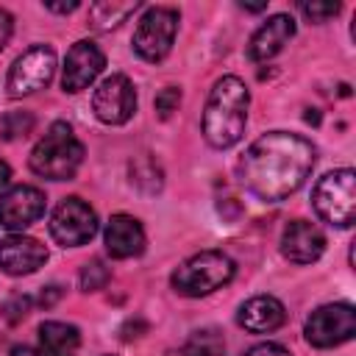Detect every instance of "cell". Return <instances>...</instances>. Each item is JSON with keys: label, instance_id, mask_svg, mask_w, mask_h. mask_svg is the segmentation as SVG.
<instances>
[{"label": "cell", "instance_id": "obj_13", "mask_svg": "<svg viewBox=\"0 0 356 356\" xmlns=\"http://www.w3.org/2000/svg\"><path fill=\"white\" fill-rule=\"evenodd\" d=\"M47 261V248L22 234H11L0 242V270L8 275H31Z\"/></svg>", "mask_w": 356, "mask_h": 356}, {"label": "cell", "instance_id": "obj_28", "mask_svg": "<svg viewBox=\"0 0 356 356\" xmlns=\"http://www.w3.org/2000/svg\"><path fill=\"white\" fill-rule=\"evenodd\" d=\"M58 298H61V286H56V284H53V286H44V289L39 292L36 303H39V306H44V309H50V306H53Z\"/></svg>", "mask_w": 356, "mask_h": 356}, {"label": "cell", "instance_id": "obj_32", "mask_svg": "<svg viewBox=\"0 0 356 356\" xmlns=\"http://www.w3.org/2000/svg\"><path fill=\"white\" fill-rule=\"evenodd\" d=\"M245 11H264L267 8V3H239Z\"/></svg>", "mask_w": 356, "mask_h": 356}, {"label": "cell", "instance_id": "obj_23", "mask_svg": "<svg viewBox=\"0 0 356 356\" xmlns=\"http://www.w3.org/2000/svg\"><path fill=\"white\" fill-rule=\"evenodd\" d=\"M298 8L312 22H325L328 17H337L339 14V3H300Z\"/></svg>", "mask_w": 356, "mask_h": 356}, {"label": "cell", "instance_id": "obj_9", "mask_svg": "<svg viewBox=\"0 0 356 356\" xmlns=\"http://www.w3.org/2000/svg\"><path fill=\"white\" fill-rule=\"evenodd\" d=\"M306 342L314 348H337L356 334V312L350 303H325L314 309L303 325Z\"/></svg>", "mask_w": 356, "mask_h": 356}, {"label": "cell", "instance_id": "obj_6", "mask_svg": "<svg viewBox=\"0 0 356 356\" xmlns=\"http://www.w3.org/2000/svg\"><path fill=\"white\" fill-rule=\"evenodd\" d=\"M178 33V11L170 6H153L142 14L134 31V50L145 61H161L175 42Z\"/></svg>", "mask_w": 356, "mask_h": 356}, {"label": "cell", "instance_id": "obj_27", "mask_svg": "<svg viewBox=\"0 0 356 356\" xmlns=\"http://www.w3.org/2000/svg\"><path fill=\"white\" fill-rule=\"evenodd\" d=\"M11 33H14V17L6 8H0V50L8 44Z\"/></svg>", "mask_w": 356, "mask_h": 356}, {"label": "cell", "instance_id": "obj_5", "mask_svg": "<svg viewBox=\"0 0 356 356\" xmlns=\"http://www.w3.org/2000/svg\"><path fill=\"white\" fill-rule=\"evenodd\" d=\"M312 206L325 222L350 228L356 220V172L345 167L323 175L312 192Z\"/></svg>", "mask_w": 356, "mask_h": 356}, {"label": "cell", "instance_id": "obj_29", "mask_svg": "<svg viewBox=\"0 0 356 356\" xmlns=\"http://www.w3.org/2000/svg\"><path fill=\"white\" fill-rule=\"evenodd\" d=\"M81 3L78 0H70V3H44V8L47 11H56V14H70V11H75Z\"/></svg>", "mask_w": 356, "mask_h": 356}, {"label": "cell", "instance_id": "obj_12", "mask_svg": "<svg viewBox=\"0 0 356 356\" xmlns=\"http://www.w3.org/2000/svg\"><path fill=\"white\" fill-rule=\"evenodd\" d=\"M44 214V192L36 186H11L0 195V225L8 231L28 228Z\"/></svg>", "mask_w": 356, "mask_h": 356}, {"label": "cell", "instance_id": "obj_18", "mask_svg": "<svg viewBox=\"0 0 356 356\" xmlns=\"http://www.w3.org/2000/svg\"><path fill=\"white\" fill-rule=\"evenodd\" d=\"M39 345L47 356H75L81 345V334L70 323L47 320L39 325Z\"/></svg>", "mask_w": 356, "mask_h": 356}, {"label": "cell", "instance_id": "obj_20", "mask_svg": "<svg viewBox=\"0 0 356 356\" xmlns=\"http://www.w3.org/2000/svg\"><path fill=\"white\" fill-rule=\"evenodd\" d=\"M225 339L217 328H197L184 342V356H222Z\"/></svg>", "mask_w": 356, "mask_h": 356}, {"label": "cell", "instance_id": "obj_11", "mask_svg": "<svg viewBox=\"0 0 356 356\" xmlns=\"http://www.w3.org/2000/svg\"><path fill=\"white\" fill-rule=\"evenodd\" d=\"M103 67H106V56L95 42H89V39L75 42L64 58V75H61L64 92H72V95L83 92L89 83H95V78L103 72Z\"/></svg>", "mask_w": 356, "mask_h": 356}, {"label": "cell", "instance_id": "obj_25", "mask_svg": "<svg viewBox=\"0 0 356 356\" xmlns=\"http://www.w3.org/2000/svg\"><path fill=\"white\" fill-rule=\"evenodd\" d=\"M28 306H31V298L28 295H14V298H8L6 303H3V317L8 320V323H17V320H22L25 314H28Z\"/></svg>", "mask_w": 356, "mask_h": 356}, {"label": "cell", "instance_id": "obj_26", "mask_svg": "<svg viewBox=\"0 0 356 356\" xmlns=\"http://www.w3.org/2000/svg\"><path fill=\"white\" fill-rule=\"evenodd\" d=\"M245 356H292V353L278 342H261V345H253Z\"/></svg>", "mask_w": 356, "mask_h": 356}, {"label": "cell", "instance_id": "obj_10", "mask_svg": "<svg viewBox=\"0 0 356 356\" xmlns=\"http://www.w3.org/2000/svg\"><path fill=\"white\" fill-rule=\"evenodd\" d=\"M92 111L106 125H125L136 111V92L125 75H108L92 95Z\"/></svg>", "mask_w": 356, "mask_h": 356}, {"label": "cell", "instance_id": "obj_15", "mask_svg": "<svg viewBox=\"0 0 356 356\" xmlns=\"http://www.w3.org/2000/svg\"><path fill=\"white\" fill-rule=\"evenodd\" d=\"M103 239L111 259H134L145 250V228L131 214H114L106 222Z\"/></svg>", "mask_w": 356, "mask_h": 356}, {"label": "cell", "instance_id": "obj_3", "mask_svg": "<svg viewBox=\"0 0 356 356\" xmlns=\"http://www.w3.org/2000/svg\"><path fill=\"white\" fill-rule=\"evenodd\" d=\"M83 161V145L67 122H53L47 134L33 145L28 164L36 175L50 181H70Z\"/></svg>", "mask_w": 356, "mask_h": 356}, {"label": "cell", "instance_id": "obj_16", "mask_svg": "<svg viewBox=\"0 0 356 356\" xmlns=\"http://www.w3.org/2000/svg\"><path fill=\"white\" fill-rule=\"evenodd\" d=\"M236 323L250 334H270L286 323V309L273 295H256L239 306Z\"/></svg>", "mask_w": 356, "mask_h": 356}, {"label": "cell", "instance_id": "obj_1", "mask_svg": "<svg viewBox=\"0 0 356 356\" xmlns=\"http://www.w3.org/2000/svg\"><path fill=\"white\" fill-rule=\"evenodd\" d=\"M314 167V145L298 134L270 131L239 159L242 186L261 203H281L295 195Z\"/></svg>", "mask_w": 356, "mask_h": 356}, {"label": "cell", "instance_id": "obj_30", "mask_svg": "<svg viewBox=\"0 0 356 356\" xmlns=\"http://www.w3.org/2000/svg\"><path fill=\"white\" fill-rule=\"evenodd\" d=\"M11 356H47L42 348H31V345H17L11 350Z\"/></svg>", "mask_w": 356, "mask_h": 356}, {"label": "cell", "instance_id": "obj_31", "mask_svg": "<svg viewBox=\"0 0 356 356\" xmlns=\"http://www.w3.org/2000/svg\"><path fill=\"white\" fill-rule=\"evenodd\" d=\"M8 184H11V167L0 159V189H6Z\"/></svg>", "mask_w": 356, "mask_h": 356}, {"label": "cell", "instance_id": "obj_19", "mask_svg": "<svg viewBox=\"0 0 356 356\" xmlns=\"http://www.w3.org/2000/svg\"><path fill=\"white\" fill-rule=\"evenodd\" d=\"M136 8H139L136 0H128V3L100 0V3H92V6H89L86 22H89V28H95V31H111V28H117L120 22H125Z\"/></svg>", "mask_w": 356, "mask_h": 356}, {"label": "cell", "instance_id": "obj_24", "mask_svg": "<svg viewBox=\"0 0 356 356\" xmlns=\"http://www.w3.org/2000/svg\"><path fill=\"white\" fill-rule=\"evenodd\" d=\"M178 103H181V89H178V86H167V89H161V92L156 95V111H159V117L167 120V117L178 108Z\"/></svg>", "mask_w": 356, "mask_h": 356}, {"label": "cell", "instance_id": "obj_14", "mask_svg": "<svg viewBox=\"0 0 356 356\" xmlns=\"http://www.w3.org/2000/svg\"><path fill=\"white\" fill-rule=\"evenodd\" d=\"M323 250H325V236L309 220H292L281 234V253L292 264H312L323 256Z\"/></svg>", "mask_w": 356, "mask_h": 356}, {"label": "cell", "instance_id": "obj_4", "mask_svg": "<svg viewBox=\"0 0 356 356\" xmlns=\"http://www.w3.org/2000/svg\"><path fill=\"white\" fill-rule=\"evenodd\" d=\"M234 273H236V264L228 253L200 250V253L189 256L186 261H181L172 270L170 284L184 298H203V295H211V292L222 289L234 278Z\"/></svg>", "mask_w": 356, "mask_h": 356}, {"label": "cell", "instance_id": "obj_2", "mask_svg": "<svg viewBox=\"0 0 356 356\" xmlns=\"http://www.w3.org/2000/svg\"><path fill=\"white\" fill-rule=\"evenodd\" d=\"M248 106H250V92L236 75H222L206 100L203 108V136L211 147L225 150L236 145L245 134L248 122Z\"/></svg>", "mask_w": 356, "mask_h": 356}, {"label": "cell", "instance_id": "obj_21", "mask_svg": "<svg viewBox=\"0 0 356 356\" xmlns=\"http://www.w3.org/2000/svg\"><path fill=\"white\" fill-rule=\"evenodd\" d=\"M33 131V117L28 111H8L0 120V136L14 142V139H25Z\"/></svg>", "mask_w": 356, "mask_h": 356}, {"label": "cell", "instance_id": "obj_17", "mask_svg": "<svg viewBox=\"0 0 356 356\" xmlns=\"http://www.w3.org/2000/svg\"><path fill=\"white\" fill-rule=\"evenodd\" d=\"M295 36V19L289 14H273L264 25H259V31L250 36L248 44V56L253 61H267L273 56H278L284 50V44H289V39Z\"/></svg>", "mask_w": 356, "mask_h": 356}, {"label": "cell", "instance_id": "obj_7", "mask_svg": "<svg viewBox=\"0 0 356 356\" xmlns=\"http://www.w3.org/2000/svg\"><path fill=\"white\" fill-rule=\"evenodd\" d=\"M56 75V53L47 44H33L28 47L8 70L6 89L11 97H25L39 89H47Z\"/></svg>", "mask_w": 356, "mask_h": 356}, {"label": "cell", "instance_id": "obj_8", "mask_svg": "<svg viewBox=\"0 0 356 356\" xmlns=\"http://www.w3.org/2000/svg\"><path fill=\"white\" fill-rule=\"evenodd\" d=\"M97 234V214L81 197H64L50 214V236L61 248H81Z\"/></svg>", "mask_w": 356, "mask_h": 356}, {"label": "cell", "instance_id": "obj_22", "mask_svg": "<svg viewBox=\"0 0 356 356\" xmlns=\"http://www.w3.org/2000/svg\"><path fill=\"white\" fill-rule=\"evenodd\" d=\"M108 278H111L108 267H106L100 259H92V261L83 264V270H81V289H83V292H97V289H103V286L108 284Z\"/></svg>", "mask_w": 356, "mask_h": 356}]
</instances>
